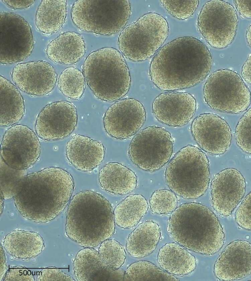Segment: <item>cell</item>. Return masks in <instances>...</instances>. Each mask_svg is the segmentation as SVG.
I'll return each instance as SVG.
<instances>
[{
	"label": "cell",
	"mask_w": 251,
	"mask_h": 281,
	"mask_svg": "<svg viewBox=\"0 0 251 281\" xmlns=\"http://www.w3.org/2000/svg\"><path fill=\"white\" fill-rule=\"evenodd\" d=\"M148 209L146 199L140 194L126 196L115 208V223L119 227L128 229L136 226Z\"/></svg>",
	"instance_id": "30"
},
{
	"label": "cell",
	"mask_w": 251,
	"mask_h": 281,
	"mask_svg": "<svg viewBox=\"0 0 251 281\" xmlns=\"http://www.w3.org/2000/svg\"><path fill=\"white\" fill-rule=\"evenodd\" d=\"M26 170L13 168L7 165L0 158V192L4 199L13 198L21 184L27 175Z\"/></svg>",
	"instance_id": "33"
},
{
	"label": "cell",
	"mask_w": 251,
	"mask_h": 281,
	"mask_svg": "<svg viewBox=\"0 0 251 281\" xmlns=\"http://www.w3.org/2000/svg\"><path fill=\"white\" fill-rule=\"evenodd\" d=\"M83 73L95 96L104 101H118L130 87V72L123 55L112 47L90 53L84 61Z\"/></svg>",
	"instance_id": "5"
},
{
	"label": "cell",
	"mask_w": 251,
	"mask_h": 281,
	"mask_svg": "<svg viewBox=\"0 0 251 281\" xmlns=\"http://www.w3.org/2000/svg\"><path fill=\"white\" fill-rule=\"evenodd\" d=\"M66 15V0H42L35 15L37 28L46 34L56 32L63 26Z\"/></svg>",
	"instance_id": "29"
},
{
	"label": "cell",
	"mask_w": 251,
	"mask_h": 281,
	"mask_svg": "<svg viewBox=\"0 0 251 281\" xmlns=\"http://www.w3.org/2000/svg\"><path fill=\"white\" fill-rule=\"evenodd\" d=\"M99 182L105 191L115 195H124L135 189L137 178L133 171L122 164L110 162L100 171Z\"/></svg>",
	"instance_id": "24"
},
{
	"label": "cell",
	"mask_w": 251,
	"mask_h": 281,
	"mask_svg": "<svg viewBox=\"0 0 251 281\" xmlns=\"http://www.w3.org/2000/svg\"><path fill=\"white\" fill-rule=\"evenodd\" d=\"M8 6L13 9H25L32 5L35 0H1Z\"/></svg>",
	"instance_id": "42"
},
{
	"label": "cell",
	"mask_w": 251,
	"mask_h": 281,
	"mask_svg": "<svg viewBox=\"0 0 251 281\" xmlns=\"http://www.w3.org/2000/svg\"><path fill=\"white\" fill-rule=\"evenodd\" d=\"M85 45L82 36L75 32L60 34L48 44L46 53L53 62L65 65L77 63L84 55Z\"/></svg>",
	"instance_id": "23"
},
{
	"label": "cell",
	"mask_w": 251,
	"mask_h": 281,
	"mask_svg": "<svg viewBox=\"0 0 251 281\" xmlns=\"http://www.w3.org/2000/svg\"><path fill=\"white\" fill-rule=\"evenodd\" d=\"M4 198L3 196V195L2 194V193L0 192V215H1L2 212L3 211V204H4V202H3V200H4Z\"/></svg>",
	"instance_id": "46"
},
{
	"label": "cell",
	"mask_w": 251,
	"mask_h": 281,
	"mask_svg": "<svg viewBox=\"0 0 251 281\" xmlns=\"http://www.w3.org/2000/svg\"><path fill=\"white\" fill-rule=\"evenodd\" d=\"M160 2L168 13L181 20L192 16L199 5L198 0H161Z\"/></svg>",
	"instance_id": "37"
},
{
	"label": "cell",
	"mask_w": 251,
	"mask_h": 281,
	"mask_svg": "<svg viewBox=\"0 0 251 281\" xmlns=\"http://www.w3.org/2000/svg\"><path fill=\"white\" fill-rule=\"evenodd\" d=\"M168 34L166 19L158 13L149 12L123 29L118 38V46L128 60L141 62L155 54Z\"/></svg>",
	"instance_id": "8"
},
{
	"label": "cell",
	"mask_w": 251,
	"mask_h": 281,
	"mask_svg": "<svg viewBox=\"0 0 251 281\" xmlns=\"http://www.w3.org/2000/svg\"><path fill=\"white\" fill-rule=\"evenodd\" d=\"M0 62L11 64L24 60L34 48L31 27L21 16L11 12L0 13Z\"/></svg>",
	"instance_id": "12"
},
{
	"label": "cell",
	"mask_w": 251,
	"mask_h": 281,
	"mask_svg": "<svg viewBox=\"0 0 251 281\" xmlns=\"http://www.w3.org/2000/svg\"><path fill=\"white\" fill-rule=\"evenodd\" d=\"M191 131L200 147L209 153L223 154L230 146L232 134L230 127L217 115L210 113L200 114L193 121Z\"/></svg>",
	"instance_id": "16"
},
{
	"label": "cell",
	"mask_w": 251,
	"mask_h": 281,
	"mask_svg": "<svg viewBox=\"0 0 251 281\" xmlns=\"http://www.w3.org/2000/svg\"><path fill=\"white\" fill-rule=\"evenodd\" d=\"M218 279L232 281L245 278L251 273V243L236 240L229 243L221 253L214 266Z\"/></svg>",
	"instance_id": "20"
},
{
	"label": "cell",
	"mask_w": 251,
	"mask_h": 281,
	"mask_svg": "<svg viewBox=\"0 0 251 281\" xmlns=\"http://www.w3.org/2000/svg\"><path fill=\"white\" fill-rule=\"evenodd\" d=\"M74 189V182L70 173L60 168L48 167L27 174L13 198L23 216L46 223L64 210Z\"/></svg>",
	"instance_id": "2"
},
{
	"label": "cell",
	"mask_w": 251,
	"mask_h": 281,
	"mask_svg": "<svg viewBox=\"0 0 251 281\" xmlns=\"http://www.w3.org/2000/svg\"><path fill=\"white\" fill-rule=\"evenodd\" d=\"M145 120L143 104L135 99L127 98L117 101L107 109L103 117V126L110 136L123 139L137 132Z\"/></svg>",
	"instance_id": "14"
},
{
	"label": "cell",
	"mask_w": 251,
	"mask_h": 281,
	"mask_svg": "<svg viewBox=\"0 0 251 281\" xmlns=\"http://www.w3.org/2000/svg\"><path fill=\"white\" fill-rule=\"evenodd\" d=\"M241 75L247 83L251 84V54L249 56L242 67Z\"/></svg>",
	"instance_id": "43"
},
{
	"label": "cell",
	"mask_w": 251,
	"mask_h": 281,
	"mask_svg": "<svg viewBox=\"0 0 251 281\" xmlns=\"http://www.w3.org/2000/svg\"><path fill=\"white\" fill-rule=\"evenodd\" d=\"M246 37L248 44L251 48V25H250L247 30Z\"/></svg>",
	"instance_id": "45"
},
{
	"label": "cell",
	"mask_w": 251,
	"mask_h": 281,
	"mask_svg": "<svg viewBox=\"0 0 251 281\" xmlns=\"http://www.w3.org/2000/svg\"><path fill=\"white\" fill-rule=\"evenodd\" d=\"M115 223L111 203L98 193L79 192L69 204L66 235L84 248L94 247L110 238L115 232Z\"/></svg>",
	"instance_id": "3"
},
{
	"label": "cell",
	"mask_w": 251,
	"mask_h": 281,
	"mask_svg": "<svg viewBox=\"0 0 251 281\" xmlns=\"http://www.w3.org/2000/svg\"><path fill=\"white\" fill-rule=\"evenodd\" d=\"M174 140L165 129L150 126L139 131L130 143L128 153L131 161L140 169L154 172L170 160Z\"/></svg>",
	"instance_id": "10"
},
{
	"label": "cell",
	"mask_w": 251,
	"mask_h": 281,
	"mask_svg": "<svg viewBox=\"0 0 251 281\" xmlns=\"http://www.w3.org/2000/svg\"><path fill=\"white\" fill-rule=\"evenodd\" d=\"M40 143L35 133L25 125H15L5 132L1 143V158L9 166L26 170L38 160Z\"/></svg>",
	"instance_id": "13"
},
{
	"label": "cell",
	"mask_w": 251,
	"mask_h": 281,
	"mask_svg": "<svg viewBox=\"0 0 251 281\" xmlns=\"http://www.w3.org/2000/svg\"><path fill=\"white\" fill-rule=\"evenodd\" d=\"M38 281H74L71 276L55 268H46L41 271L37 277Z\"/></svg>",
	"instance_id": "39"
},
{
	"label": "cell",
	"mask_w": 251,
	"mask_h": 281,
	"mask_svg": "<svg viewBox=\"0 0 251 281\" xmlns=\"http://www.w3.org/2000/svg\"><path fill=\"white\" fill-rule=\"evenodd\" d=\"M115 270L103 261L98 251L93 248L80 250L74 261V272L78 281L116 280Z\"/></svg>",
	"instance_id": "22"
},
{
	"label": "cell",
	"mask_w": 251,
	"mask_h": 281,
	"mask_svg": "<svg viewBox=\"0 0 251 281\" xmlns=\"http://www.w3.org/2000/svg\"><path fill=\"white\" fill-rule=\"evenodd\" d=\"M246 184L243 175L234 168H226L216 174L210 185L214 210L222 216H229L242 200Z\"/></svg>",
	"instance_id": "17"
},
{
	"label": "cell",
	"mask_w": 251,
	"mask_h": 281,
	"mask_svg": "<svg viewBox=\"0 0 251 281\" xmlns=\"http://www.w3.org/2000/svg\"><path fill=\"white\" fill-rule=\"evenodd\" d=\"M177 197L172 191L160 189L154 191L150 199V208L154 213L165 215L172 213L176 208Z\"/></svg>",
	"instance_id": "35"
},
{
	"label": "cell",
	"mask_w": 251,
	"mask_h": 281,
	"mask_svg": "<svg viewBox=\"0 0 251 281\" xmlns=\"http://www.w3.org/2000/svg\"><path fill=\"white\" fill-rule=\"evenodd\" d=\"M212 58L200 40L180 37L168 42L156 53L150 67L153 84L164 91H174L195 86L210 72Z\"/></svg>",
	"instance_id": "1"
},
{
	"label": "cell",
	"mask_w": 251,
	"mask_h": 281,
	"mask_svg": "<svg viewBox=\"0 0 251 281\" xmlns=\"http://www.w3.org/2000/svg\"><path fill=\"white\" fill-rule=\"evenodd\" d=\"M124 280L177 281L179 280L149 261L140 260L133 262L127 267Z\"/></svg>",
	"instance_id": "31"
},
{
	"label": "cell",
	"mask_w": 251,
	"mask_h": 281,
	"mask_svg": "<svg viewBox=\"0 0 251 281\" xmlns=\"http://www.w3.org/2000/svg\"><path fill=\"white\" fill-rule=\"evenodd\" d=\"M235 136L238 147L244 152L251 154V108L238 121Z\"/></svg>",
	"instance_id": "36"
},
{
	"label": "cell",
	"mask_w": 251,
	"mask_h": 281,
	"mask_svg": "<svg viewBox=\"0 0 251 281\" xmlns=\"http://www.w3.org/2000/svg\"><path fill=\"white\" fill-rule=\"evenodd\" d=\"M66 155L69 162L76 169L90 172L102 162L105 148L97 140L75 134L66 144Z\"/></svg>",
	"instance_id": "21"
},
{
	"label": "cell",
	"mask_w": 251,
	"mask_h": 281,
	"mask_svg": "<svg viewBox=\"0 0 251 281\" xmlns=\"http://www.w3.org/2000/svg\"><path fill=\"white\" fill-rule=\"evenodd\" d=\"M168 231L185 248L211 255L223 247L225 235L218 218L208 207L199 203H184L170 216Z\"/></svg>",
	"instance_id": "4"
},
{
	"label": "cell",
	"mask_w": 251,
	"mask_h": 281,
	"mask_svg": "<svg viewBox=\"0 0 251 281\" xmlns=\"http://www.w3.org/2000/svg\"><path fill=\"white\" fill-rule=\"evenodd\" d=\"M11 77L17 87L31 95L48 94L53 89L57 80L54 67L44 61H34L17 64Z\"/></svg>",
	"instance_id": "18"
},
{
	"label": "cell",
	"mask_w": 251,
	"mask_h": 281,
	"mask_svg": "<svg viewBox=\"0 0 251 281\" xmlns=\"http://www.w3.org/2000/svg\"><path fill=\"white\" fill-rule=\"evenodd\" d=\"M0 281H2L7 272V266L6 262L5 254L1 245L0 246Z\"/></svg>",
	"instance_id": "44"
},
{
	"label": "cell",
	"mask_w": 251,
	"mask_h": 281,
	"mask_svg": "<svg viewBox=\"0 0 251 281\" xmlns=\"http://www.w3.org/2000/svg\"><path fill=\"white\" fill-rule=\"evenodd\" d=\"M85 78L78 68L70 66L62 71L58 79V86L66 97L74 100L79 99L85 88Z\"/></svg>",
	"instance_id": "32"
},
{
	"label": "cell",
	"mask_w": 251,
	"mask_h": 281,
	"mask_svg": "<svg viewBox=\"0 0 251 281\" xmlns=\"http://www.w3.org/2000/svg\"><path fill=\"white\" fill-rule=\"evenodd\" d=\"M3 246L15 258L30 259L40 254L45 244L42 237L36 232L14 230L5 236Z\"/></svg>",
	"instance_id": "26"
},
{
	"label": "cell",
	"mask_w": 251,
	"mask_h": 281,
	"mask_svg": "<svg viewBox=\"0 0 251 281\" xmlns=\"http://www.w3.org/2000/svg\"><path fill=\"white\" fill-rule=\"evenodd\" d=\"M77 121V112L73 104L65 101L54 102L46 106L38 114L35 131L43 140H60L71 134Z\"/></svg>",
	"instance_id": "15"
},
{
	"label": "cell",
	"mask_w": 251,
	"mask_h": 281,
	"mask_svg": "<svg viewBox=\"0 0 251 281\" xmlns=\"http://www.w3.org/2000/svg\"><path fill=\"white\" fill-rule=\"evenodd\" d=\"M236 9L242 17L251 19V0L234 1Z\"/></svg>",
	"instance_id": "41"
},
{
	"label": "cell",
	"mask_w": 251,
	"mask_h": 281,
	"mask_svg": "<svg viewBox=\"0 0 251 281\" xmlns=\"http://www.w3.org/2000/svg\"><path fill=\"white\" fill-rule=\"evenodd\" d=\"M131 14L129 0H78L72 7L71 18L80 30L102 35L121 31Z\"/></svg>",
	"instance_id": "7"
},
{
	"label": "cell",
	"mask_w": 251,
	"mask_h": 281,
	"mask_svg": "<svg viewBox=\"0 0 251 281\" xmlns=\"http://www.w3.org/2000/svg\"><path fill=\"white\" fill-rule=\"evenodd\" d=\"M157 260L162 269L177 276L190 274L197 265L195 257L185 247L174 242L167 243L160 249Z\"/></svg>",
	"instance_id": "25"
},
{
	"label": "cell",
	"mask_w": 251,
	"mask_h": 281,
	"mask_svg": "<svg viewBox=\"0 0 251 281\" xmlns=\"http://www.w3.org/2000/svg\"><path fill=\"white\" fill-rule=\"evenodd\" d=\"M35 280L31 272L24 268H12L6 273L4 281H34Z\"/></svg>",
	"instance_id": "40"
},
{
	"label": "cell",
	"mask_w": 251,
	"mask_h": 281,
	"mask_svg": "<svg viewBox=\"0 0 251 281\" xmlns=\"http://www.w3.org/2000/svg\"><path fill=\"white\" fill-rule=\"evenodd\" d=\"M237 12L229 2L210 0L202 6L198 16V28L211 47L223 49L233 42L238 25Z\"/></svg>",
	"instance_id": "11"
},
{
	"label": "cell",
	"mask_w": 251,
	"mask_h": 281,
	"mask_svg": "<svg viewBox=\"0 0 251 281\" xmlns=\"http://www.w3.org/2000/svg\"><path fill=\"white\" fill-rule=\"evenodd\" d=\"M152 112L160 122L172 127L186 124L194 116L196 101L186 92L171 91L162 93L154 100Z\"/></svg>",
	"instance_id": "19"
},
{
	"label": "cell",
	"mask_w": 251,
	"mask_h": 281,
	"mask_svg": "<svg viewBox=\"0 0 251 281\" xmlns=\"http://www.w3.org/2000/svg\"><path fill=\"white\" fill-rule=\"evenodd\" d=\"M0 126L13 125L25 113L23 98L17 87L6 78L0 76Z\"/></svg>",
	"instance_id": "28"
},
{
	"label": "cell",
	"mask_w": 251,
	"mask_h": 281,
	"mask_svg": "<svg viewBox=\"0 0 251 281\" xmlns=\"http://www.w3.org/2000/svg\"><path fill=\"white\" fill-rule=\"evenodd\" d=\"M235 218L240 227L251 231V192L240 204L235 213Z\"/></svg>",
	"instance_id": "38"
},
{
	"label": "cell",
	"mask_w": 251,
	"mask_h": 281,
	"mask_svg": "<svg viewBox=\"0 0 251 281\" xmlns=\"http://www.w3.org/2000/svg\"><path fill=\"white\" fill-rule=\"evenodd\" d=\"M204 100L211 108L238 114L251 103V93L240 76L228 69L214 71L206 81L203 89Z\"/></svg>",
	"instance_id": "9"
},
{
	"label": "cell",
	"mask_w": 251,
	"mask_h": 281,
	"mask_svg": "<svg viewBox=\"0 0 251 281\" xmlns=\"http://www.w3.org/2000/svg\"><path fill=\"white\" fill-rule=\"evenodd\" d=\"M161 236L159 225L149 220L140 224L128 236L127 252L133 257L141 258L151 254L156 248Z\"/></svg>",
	"instance_id": "27"
},
{
	"label": "cell",
	"mask_w": 251,
	"mask_h": 281,
	"mask_svg": "<svg viewBox=\"0 0 251 281\" xmlns=\"http://www.w3.org/2000/svg\"><path fill=\"white\" fill-rule=\"evenodd\" d=\"M98 253L103 261L110 268L117 270L125 263L126 258L125 250L120 242L114 239H107L102 241Z\"/></svg>",
	"instance_id": "34"
},
{
	"label": "cell",
	"mask_w": 251,
	"mask_h": 281,
	"mask_svg": "<svg viewBox=\"0 0 251 281\" xmlns=\"http://www.w3.org/2000/svg\"><path fill=\"white\" fill-rule=\"evenodd\" d=\"M208 159L198 148L188 145L171 160L165 170L166 183L176 195L186 199L200 197L209 182Z\"/></svg>",
	"instance_id": "6"
}]
</instances>
